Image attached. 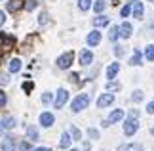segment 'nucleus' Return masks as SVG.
Here are the masks:
<instances>
[{"label":"nucleus","instance_id":"nucleus-1","mask_svg":"<svg viewBox=\"0 0 154 151\" xmlns=\"http://www.w3.org/2000/svg\"><path fill=\"white\" fill-rule=\"evenodd\" d=\"M88 103H90V94H78V96L72 100L70 109H72L74 113H78V111H82V109H86Z\"/></svg>","mask_w":154,"mask_h":151},{"label":"nucleus","instance_id":"nucleus-2","mask_svg":"<svg viewBox=\"0 0 154 151\" xmlns=\"http://www.w3.org/2000/svg\"><path fill=\"white\" fill-rule=\"evenodd\" d=\"M72 59H74V54L72 52L63 54L61 57H57V67L59 69H69L70 65H72Z\"/></svg>","mask_w":154,"mask_h":151},{"label":"nucleus","instance_id":"nucleus-3","mask_svg":"<svg viewBox=\"0 0 154 151\" xmlns=\"http://www.w3.org/2000/svg\"><path fill=\"white\" fill-rule=\"evenodd\" d=\"M137 130H139V123H137V119H131V117H129L126 123H124V132H126V136H133Z\"/></svg>","mask_w":154,"mask_h":151},{"label":"nucleus","instance_id":"nucleus-4","mask_svg":"<svg viewBox=\"0 0 154 151\" xmlns=\"http://www.w3.org/2000/svg\"><path fill=\"white\" fill-rule=\"evenodd\" d=\"M67 100H69V92H67L65 88H59V90H57V98H55V101H53L55 109H61V107L67 103Z\"/></svg>","mask_w":154,"mask_h":151},{"label":"nucleus","instance_id":"nucleus-5","mask_svg":"<svg viewBox=\"0 0 154 151\" xmlns=\"http://www.w3.org/2000/svg\"><path fill=\"white\" fill-rule=\"evenodd\" d=\"M112 101H114V96H112V94H103L101 98L97 100V107H99V109H105V107H109Z\"/></svg>","mask_w":154,"mask_h":151},{"label":"nucleus","instance_id":"nucleus-6","mask_svg":"<svg viewBox=\"0 0 154 151\" xmlns=\"http://www.w3.org/2000/svg\"><path fill=\"white\" fill-rule=\"evenodd\" d=\"M101 42V33L99 31H91L88 34V46H97Z\"/></svg>","mask_w":154,"mask_h":151},{"label":"nucleus","instance_id":"nucleus-7","mask_svg":"<svg viewBox=\"0 0 154 151\" xmlns=\"http://www.w3.org/2000/svg\"><path fill=\"white\" fill-rule=\"evenodd\" d=\"M53 120H55V117H53L51 113H42L40 115V124L46 126V128H50V126L53 124Z\"/></svg>","mask_w":154,"mask_h":151},{"label":"nucleus","instance_id":"nucleus-8","mask_svg":"<svg viewBox=\"0 0 154 151\" xmlns=\"http://www.w3.org/2000/svg\"><path fill=\"white\" fill-rule=\"evenodd\" d=\"M93 61V54L90 50H82L80 54V65H90Z\"/></svg>","mask_w":154,"mask_h":151},{"label":"nucleus","instance_id":"nucleus-9","mask_svg":"<svg viewBox=\"0 0 154 151\" xmlns=\"http://www.w3.org/2000/svg\"><path fill=\"white\" fill-rule=\"evenodd\" d=\"M25 6V0H10L8 4H6V8H8V11H17L19 8H23Z\"/></svg>","mask_w":154,"mask_h":151},{"label":"nucleus","instance_id":"nucleus-10","mask_svg":"<svg viewBox=\"0 0 154 151\" xmlns=\"http://www.w3.org/2000/svg\"><path fill=\"white\" fill-rule=\"evenodd\" d=\"M118 151H143L141 143H126V146H120Z\"/></svg>","mask_w":154,"mask_h":151},{"label":"nucleus","instance_id":"nucleus-11","mask_svg":"<svg viewBox=\"0 0 154 151\" xmlns=\"http://www.w3.org/2000/svg\"><path fill=\"white\" fill-rule=\"evenodd\" d=\"M124 119V111L122 109H116V111H112L110 113V117H109V120H106V123H118V120H122Z\"/></svg>","mask_w":154,"mask_h":151},{"label":"nucleus","instance_id":"nucleus-12","mask_svg":"<svg viewBox=\"0 0 154 151\" xmlns=\"http://www.w3.org/2000/svg\"><path fill=\"white\" fill-rule=\"evenodd\" d=\"M131 31H133V27L129 25V23H122V27H120V37L129 38V37H131Z\"/></svg>","mask_w":154,"mask_h":151},{"label":"nucleus","instance_id":"nucleus-13","mask_svg":"<svg viewBox=\"0 0 154 151\" xmlns=\"http://www.w3.org/2000/svg\"><path fill=\"white\" fill-rule=\"evenodd\" d=\"M118 71H120V65H118V63L109 65V69H106V78H114L118 75Z\"/></svg>","mask_w":154,"mask_h":151},{"label":"nucleus","instance_id":"nucleus-14","mask_svg":"<svg viewBox=\"0 0 154 151\" xmlns=\"http://www.w3.org/2000/svg\"><path fill=\"white\" fill-rule=\"evenodd\" d=\"M143 11H145L143 4H141V2H135V6H133V17H135V19H141V17H143Z\"/></svg>","mask_w":154,"mask_h":151},{"label":"nucleus","instance_id":"nucleus-15","mask_svg":"<svg viewBox=\"0 0 154 151\" xmlns=\"http://www.w3.org/2000/svg\"><path fill=\"white\" fill-rule=\"evenodd\" d=\"M2 151H15V146H14L11 138H4L2 140Z\"/></svg>","mask_w":154,"mask_h":151},{"label":"nucleus","instance_id":"nucleus-16","mask_svg":"<svg viewBox=\"0 0 154 151\" xmlns=\"http://www.w3.org/2000/svg\"><path fill=\"white\" fill-rule=\"evenodd\" d=\"M93 25H95V27H105V25H109V17H105V15H97L95 19H93Z\"/></svg>","mask_w":154,"mask_h":151},{"label":"nucleus","instance_id":"nucleus-17","mask_svg":"<svg viewBox=\"0 0 154 151\" xmlns=\"http://www.w3.org/2000/svg\"><path fill=\"white\" fill-rule=\"evenodd\" d=\"M8 69H10V73H17V71L21 69V61H19V59H11L10 65H8Z\"/></svg>","mask_w":154,"mask_h":151},{"label":"nucleus","instance_id":"nucleus-18","mask_svg":"<svg viewBox=\"0 0 154 151\" xmlns=\"http://www.w3.org/2000/svg\"><path fill=\"white\" fill-rule=\"evenodd\" d=\"M27 136H29V140H38V130H36V126H27Z\"/></svg>","mask_w":154,"mask_h":151},{"label":"nucleus","instance_id":"nucleus-19","mask_svg":"<svg viewBox=\"0 0 154 151\" xmlns=\"http://www.w3.org/2000/svg\"><path fill=\"white\" fill-rule=\"evenodd\" d=\"M118 37H120V29H118V25H112V27H110V33H109V38L114 42Z\"/></svg>","mask_w":154,"mask_h":151},{"label":"nucleus","instance_id":"nucleus-20","mask_svg":"<svg viewBox=\"0 0 154 151\" xmlns=\"http://www.w3.org/2000/svg\"><path fill=\"white\" fill-rule=\"evenodd\" d=\"M59 146H61V147H69L70 146V134H67V132L61 134V142H59Z\"/></svg>","mask_w":154,"mask_h":151},{"label":"nucleus","instance_id":"nucleus-21","mask_svg":"<svg viewBox=\"0 0 154 151\" xmlns=\"http://www.w3.org/2000/svg\"><path fill=\"white\" fill-rule=\"evenodd\" d=\"M145 57L149 59V61H154V44L146 46V50H145Z\"/></svg>","mask_w":154,"mask_h":151},{"label":"nucleus","instance_id":"nucleus-22","mask_svg":"<svg viewBox=\"0 0 154 151\" xmlns=\"http://www.w3.org/2000/svg\"><path fill=\"white\" fill-rule=\"evenodd\" d=\"M131 65H141V52H139V50H133V56H131Z\"/></svg>","mask_w":154,"mask_h":151},{"label":"nucleus","instance_id":"nucleus-23","mask_svg":"<svg viewBox=\"0 0 154 151\" xmlns=\"http://www.w3.org/2000/svg\"><path fill=\"white\" fill-rule=\"evenodd\" d=\"M2 128H6V130H8V128H11V126H14L15 124V120L14 119H11V117H4V120H2Z\"/></svg>","mask_w":154,"mask_h":151},{"label":"nucleus","instance_id":"nucleus-24","mask_svg":"<svg viewBox=\"0 0 154 151\" xmlns=\"http://www.w3.org/2000/svg\"><path fill=\"white\" fill-rule=\"evenodd\" d=\"M90 6H91V0H78V8H80L82 11H86Z\"/></svg>","mask_w":154,"mask_h":151},{"label":"nucleus","instance_id":"nucleus-25","mask_svg":"<svg viewBox=\"0 0 154 151\" xmlns=\"http://www.w3.org/2000/svg\"><path fill=\"white\" fill-rule=\"evenodd\" d=\"M105 0H97V2H95V6H93V8H95V11H97V14H101V11L105 10Z\"/></svg>","mask_w":154,"mask_h":151},{"label":"nucleus","instance_id":"nucleus-26","mask_svg":"<svg viewBox=\"0 0 154 151\" xmlns=\"http://www.w3.org/2000/svg\"><path fill=\"white\" fill-rule=\"evenodd\" d=\"M70 136H72L74 140H80V136H82V134H80V130L76 128V126H70Z\"/></svg>","mask_w":154,"mask_h":151},{"label":"nucleus","instance_id":"nucleus-27","mask_svg":"<svg viewBox=\"0 0 154 151\" xmlns=\"http://www.w3.org/2000/svg\"><path fill=\"white\" fill-rule=\"evenodd\" d=\"M38 23L40 25H46V23H48V14H46V11H42V14L38 15Z\"/></svg>","mask_w":154,"mask_h":151},{"label":"nucleus","instance_id":"nucleus-28","mask_svg":"<svg viewBox=\"0 0 154 151\" xmlns=\"http://www.w3.org/2000/svg\"><path fill=\"white\" fill-rule=\"evenodd\" d=\"M25 8H27L29 11L34 10V8H36V0H27V2H25Z\"/></svg>","mask_w":154,"mask_h":151},{"label":"nucleus","instance_id":"nucleus-29","mask_svg":"<svg viewBox=\"0 0 154 151\" xmlns=\"http://www.w3.org/2000/svg\"><path fill=\"white\" fill-rule=\"evenodd\" d=\"M131 98H133V101H141V100H143V92H141V90H135Z\"/></svg>","mask_w":154,"mask_h":151},{"label":"nucleus","instance_id":"nucleus-30","mask_svg":"<svg viewBox=\"0 0 154 151\" xmlns=\"http://www.w3.org/2000/svg\"><path fill=\"white\" fill-rule=\"evenodd\" d=\"M88 136L93 138V140H99V132H97L95 128H90V130H88Z\"/></svg>","mask_w":154,"mask_h":151},{"label":"nucleus","instance_id":"nucleus-31","mask_svg":"<svg viewBox=\"0 0 154 151\" xmlns=\"http://www.w3.org/2000/svg\"><path fill=\"white\" fill-rule=\"evenodd\" d=\"M19 149H21V151H32L31 143H27V142H21V143H19Z\"/></svg>","mask_w":154,"mask_h":151},{"label":"nucleus","instance_id":"nucleus-32","mask_svg":"<svg viewBox=\"0 0 154 151\" xmlns=\"http://www.w3.org/2000/svg\"><path fill=\"white\" fill-rule=\"evenodd\" d=\"M129 11H131V6H124V8H122V17H128Z\"/></svg>","mask_w":154,"mask_h":151},{"label":"nucleus","instance_id":"nucleus-33","mask_svg":"<svg viewBox=\"0 0 154 151\" xmlns=\"http://www.w3.org/2000/svg\"><path fill=\"white\" fill-rule=\"evenodd\" d=\"M23 90H25V92H31V90H32V82H23Z\"/></svg>","mask_w":154,"mask_h":151},{"label":"nucleus","instance_id":"nucleus-34","mask_svg":"<svg viewBox=\"0 0 154 151\" xmlns=\"http://www.w3.org/2000/svg\"><path fill=\"white\" fill-rule=\"evenodd\" d=\"M4 105H6V94L0 90V107H4Z\"/></svg>","mask_w":154,"mask_h":151},{"label":"nucleus","instance_id":"nucleus-35","mask_svg":"<svg viewBox=\"0 0 154 151\" xmlns=\"http://www.w3.org/2000/svg\"><path fill=\"white\" fill-rule=\"evenodd\" d=\"M146 111H149V115H154V100L149 103V107H146Z\"/></svg>","mask_w":154,"mask_h":151},{"label":"nucleus","instance_id":"nucleus-36","mask_svg":"<svg viewBox=\"0 0 154 151\" xmlns=\"http://www.w3.org/2000/svg\"><path fill=\"white\" fill-rule=\"evenodd\" d=\"M42 101H44V103H50V101H51V94H44L42 96Z\"/></svg>","mask_w":154,"mask_h":151},{"label":"nucleus","instance_id":"nucleus-37","mask_svg":"<svg viewBox=\"0 0 154 151\" xmlns=\"http://www.w3.org/2000/svg\"><path fill=\"white\" fill-rule=\"evenodd\" d=\"M10 82V78L6 77V75H0V84H8Z\"/></svg>","mask_w":154,"mask_h":151},{"label":"nucleus","instance_id":"nucleus-38","mask_svg":"<svg viewBox=\"0 0 154 151\" xmlns=\"http://www.w3.org/2000/svg\"><path fill=\"white\" fill-rule=\"evenodd\" d=\"M129 117H131V119H137L139 117V111L137 109H131V111H129Z\"/></svg>","mask_w":154,"mask_h":151},{"label":"nucleus","instance_id":"nucleus-39","mask_svg":"<svg viewBox=\"0 0 154 151\" xmlns=\"http://www.w3.org/2000/svg\"><path fill=\"white\" fill-rule=\"evenodd\" d=\"M149 33L154 37V19H152V21H149Z\"/></svg>","mask_w":154,"mask_h":151},{"label":"nucleus","instance_id":"nucleus-40","mask_svg":"<svg viewBox=\"0 0 154 151\" xmlns=\"http://www.w3.org/2000/svg\"><path fill=\"white\" fill-rule=\"evenodd\" d=\"M109 90H120V84H114V82H110V84H109Z\"/></svg>","mask_w":154,"mask_h":151},{"label":"nucleus","instance_id":"nucleus-41","mask_svg":"<svg viewBox=\"0 0 154 151\" xmlns=\"http://www.w3.org/2000/svg\"><path fill=\"white\" fill-rule=\"evenodd\" d=\"M114 54H116V56H122V54H124V48H122V46H116Z\"/></svg>","mask_w":154,"mask_h":151},{"label":"nucleus","instance_id":"nucleus-42","mask_svg":"<svg viewBox=\"0 0 154 151\" xmlns=\"http://www.w3.org/2000/svg\"><path fill=\"white\" fill-rule=\"evenodd\" d=\"M69 78H70V82H76V80H78V75H76V73H72V75H70Z\"/></svg>","mask_w":154,"mask_h":151},{"label":"nucleus","instance_id":"nucleus-43","mask_svg":"<svg viewBox=\"0 0 154 151\" xmlns=\"http://www.w3.org/2000/svg\"><path fill=\"white\" fill-rule=\"evenodd\" d=\"M2 23H4V11H0V27H2Z\"/></svg>","mask_w":154,"mask_h":151},{"label":"nucleus","instance_id":"nucleus-44","mask_svg":"<svg viewBox=\"0 0 154 151\" xmlns=\"http://www.w3.org/2000/svg\"><path fill=\"white\" fill-rule=\"evenodd\" d=\"M36 151H50V149H48V147H38Z\"/></svg>","mask_w":154,"mask_h":151},{"label":"nucleus","instance_id":"nucleus-45","mask_svg":"<svg viewBox=\"0 0 154 151\" xmlns=\"http://www.w3.org/2000/svg\"><path fill=\"white\" fill-rule=\"evenodd\" d=\"M150 134H152V136H154V126H152V130H150Z\"/></svg>","mask_w":154,"mask_h":151},{"label":"nucleus","instance_id":"nucleus-46","mask_svg":"<svg viewBox=\"0 0 154 151\" xmlns=\"http://www.w3.org/2000/svg\"><path fill=\"white\" fill-rule=\"evenodd\" d=\"M131 2H137V0H131Z\"/></svg>","mask_w":154,"mask_h":151},{"label":"nucleus","instance_id":"nucleus-47","mask_svg":"<svg viewBox=\"0 0 154 151\" xmlns=\"http://www.w3.org/2000/svg\"><path fill=\"white\" fill-rule=\"evenodd\" d=\"M70 151H76V149H70Z\"/></svg>","mask_w":154,"mask_h":151},{"label":"nucleus","instance_id":"nucleus-48","mask_svg":"<svg viewBox=\"0 0 154 151\" xmlns=\"http://www.w3.org/2000/svg\"><path fill=\"white\" fill-rule=\"evenodd\" d=\"M150 2H152V0H150Z\"/></svg>","mask_w":154,"mask_h":151}]
</instances>
